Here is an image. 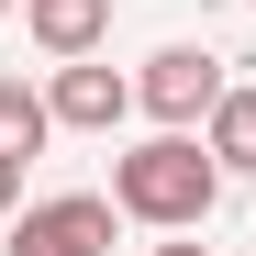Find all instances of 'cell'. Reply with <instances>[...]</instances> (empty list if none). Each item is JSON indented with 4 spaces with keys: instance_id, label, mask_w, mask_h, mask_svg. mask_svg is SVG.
I'll list each match as a JSON object with an SVG mask.
<instances>
[{
    "instance_id": "cell-7",
    "label": "cell",
    "mask_w": 256,
    "mask_h": 256,
    "mask_svg": "<svg viewBox=\"0 0 256 256\" xmlns=\"http://www.w3.org/2000/svg\"><path fill=\"white\" fill-rule=\"evenodd\" d=\"M45 134H56V100L22 90V78H0V145H12V156H45Z\"/></svg>"
},
{
    "instance_id": "cell-1",
    "label": "cell",
    "mask_w": 256,
    "mask_h": 256,
    "mask_svg": "<svg viewBox=\"0 0 256 256\" xmlns=\"http://www.w3.org/2000/svg\"><path fill=\"white\" fill-rule=\"evenodd\" d=\"M112 200H122V223L200 234V223H212V200H223V156H212L190 122H167V134H145L134 156H112Z\"/></svg>"
},
{
    "instance_id": "cell-6",
    "label": "cell",
    "mask_w": 256,
    "mask_h": 256,
    "mask_svg": "<svg viewBox=\"0 0 256 256\" xmlns=\"http://www.w3.org/2000/svg\"><path fill=\"white\" fill-rule=\"evenodd\" d=\"M212 156H223V178H256V90H223L212 100Z\"/></svg>"
},
{
    "instance_id": "cell-10",
    "label": "cell",
    "mask_w": 256,
    "mask_h": 256,
    "mask_svg": "<svg viewBox=\"0 0 256 256\" xmlns=\"http://www.w3.org/2000/svg\"><path fill=\"white\" fill-rule=\"evenodd\" d=\"M0 12H12V0H0Z\"/></svg>"
},
{
    "instance_id": "cell-4",
    "label": "cell",
    "mask_w": 256,
    "mask_h": 256,
    "mask_svg": "<svg viewBox=\"0 0 256 256\" xmlns=\"http://www.w3.org/2000/svg\"><path fill=\"white\" fill-rule=\"evenodd\" d=\"M56 134H112L122 112H134V78L122 67H100V56H56Z\"/></svg>"
},
{
    "instance_id": "cell-2",
    "label": "cell",
    "mask_w": 256,
    "mask_h": 256,
    "mask_svg": "<svg viewBox=\"0 0 256 256\" xmlns=\"http://www.w3.org/2000/svg\"><path fill=\"white\" fill-rule=\"evenodd\" d=\"M234 78H223V56L212 45H156L145 56V78H134V112H156V122H212V100H223Z\"/></svg>"
},
{
    "instance_id": "cell-3",
    "label": "cell",
    "mask_w": 256,
    "mask_h": 256,
    "mask_svg": "<svg viewBox=\"0 0 256 256\" xmlns=\"http://www.w3.org/2000/svg\"><path fill=\"white\" fill-rule=\"evenodd\" d=\"M112 212L100 190H56V200H22V223H12V256H100L112 245Z\"/></svg>"
},
{
    "instance_id": "cell-8",
    "label": "cell",
    "mask_w": 256,
    "mask_h": 256,
    "mask_svg": "<svg viewBox=\"0 0 256 256\" xmlns=\"http://www.w3.org/2000/svg\"><path fill=\"white\" fill-rule=\"evenodd\" d=\"M22 167H34V156H12V145H0V212H22Z\"/></svg>"
},
{
    "instance_id": "cell-5",
    "label": "cell",
    "mask_w": 256,
    "mask_h": 256,
    "mask_svg": "<svg viewBox=\"0 0 256 256\" xmlns=\"http://www.w3.org/2000/svg\"><path fill=\"white\" fill-rule=\"evenodd\" d=\"M22 22H34V45H45V56H100L112 0H22Z\"/></svg>"
},
{
    "instance_id": "cell-9",
    "label": "cell",
    "mask_w": 256,
    "mask_h": 256,
    "mask_svg": "<svg viewBox=\"0 0 256 256\" xmlns=\"http://www.w3.org/2000/svg\"><path fill=\"white\" fill-rule=\"evenodd\" d=\"M156 256H212V245H190V234H167V245H156Z\"/></svg>"
}]
</instances>
